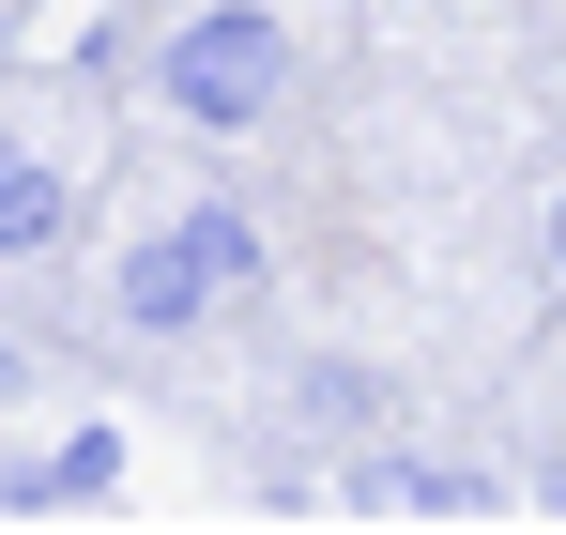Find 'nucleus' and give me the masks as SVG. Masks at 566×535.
Here are the masks:
<instances>
[{"label":"nucleus","instance_id":"obj_5","mask_svg":"<svg viewBox=\"0 0 566 535\" xmlns=\"http://www.w3.org/2000/svg\"><path fill=\"white\" fill-rule=\"evenodd\" d=\"M62 214H77L62 169H31V154L0 138V261H46V245H62Z\"/></svg>","mask_w":566,"mask_h":535},{"label":"nucleus","instance_id":"obj_2","mask_svg":"<svg viewBox=\"0 0 566 535\" xmlns=\"http://www.w3.org/2000/svg\"><path fill=\"white\" fill-rule=\"evenodd\" d=\"M245 275H261V230H245V214H185V230H154V245L123 261V322H138V337H185L199 306L245 291Z\"/></svg>","mask_w":566,"mask_h":535},{"label":"nucleus","instance_id":"obj_7","mask_svg":"<svg viewBox=\"0 0 566 535\" xmlns=\"http://www.w3.org/2000/svg\"><path fill=\"white\" fill-rule=\"evenodd\" d=\"M552 275H566V199H552Z\"/></svg>","mask_w":566,"mask_h":535},{"label":"nucleus","instance_id":"obj_4","mask_svg":"<svg viewBox=\"0 0 566 535\" xmlns=\"http://www.w3.org/2000/svg\"><path fill=\"white\" fill-rule=\"evenodd\" d=\"M353 505H368V521H474L490 490L444 474V459H368V474H353Z\"/></svg>","mask_w":566,"mask_h":535},{"label":"nucleus","instance_id":"obj_1","mask_svg":"<svg viewBox=\"0 0 566 535\" xmlns=\"http://www.w3.org/2000/svg\"><path fill=\"white\" fill-rule=\"evenodd\" d=\"M154 77H169V107H185V123H214V138H230V123H261V107L291 92V31L261 15V0H214V15H185V31H169V62H154Z\"/></svg>","mask_w":566,"mask_h":535},{"label":"nucleus","instance_id":"obj_3","mask_svg":"<svg viewBox=\"0 0 566 535\" xmlns=\"http://www.w3.org/2000/svg\"><path fill=\"white\" fill-rule=\"evenodd\" d=\"M123 490V429H77V444H46V459H15L0 474V505L15 521H62V505H107Z\"/></svg>","mask_w":566,"mask_h":535},{"label":"nucleus","instance_id":"obj_6","mask_svg":"<svg viewBox=\"0 0 566 535\" xmlns=\"http://www.w3.org/2000/svg\"><path fill=\"white\" fill-rule=\"evenodd\" d=\"M382 398H368V367H306V429H368Z\"/></svg>","mask_w":566,"mask_h":535}]
</instances>
